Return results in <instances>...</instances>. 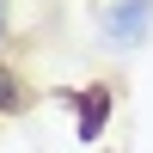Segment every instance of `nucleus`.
<instances>
[{
	"label": "nucleus",
	"mask_w": 153,
	"mask_h": 153,
	"mask_svg": "<svg viewBox=\"0 0 153 153\" xmlns=\"http://www.w3.org/2000/svg\"><path fill=\"white\" fill-rule=\"evenodd\" d=\"M12 110H25V80L0 61V117H12Z\"/></svg>",
	"instance_id": "obj_3"
},
{
	"label": "nucleus",
	"mask_w": 153,
	"mask_h": 153,
	"mask_svg": "<svg viewBox=\"0 0 153 153\" xmlns=\"http://www.w3.org/2000/svg\"><path fill=\"white\" fill-rule=\"evenodd\" d=\"M74 104V117H80V141H104V123H110V86H86V92H61Z\"/></svg>",
	"instance_id": "obj_2"
},
{
	"label": "nucleus",
	"mask_w": 153,
	"mask_h": 153,
	"mask_svg": "<svg viewBox=\"0 0 153 153\" xmlns=\"http://www.w3.org/2000/svg\"><path fill=\"white\" fill-rule=\"evenodd\" d=\"M0 12H6V0H0Z\"/></svg>",
	"instance_id": "obj_4"
},
{
	"label": "nucleus",
	"mask_w": 153,
	"mask_h": 153,
	"mask_svg": "<svg viewBox=\"0 0 153 153\" xmlns=\"http://www.w3.org/2000/svg\"><path fill=\"white\" fill-rule=\"evenodd\" d=\"M147 25H153V0H117V6L104 12V37H110L117 49L141 43V37H147Z\"/></svg>",
	"instance_id": "obj_1"
}]
</instances>
